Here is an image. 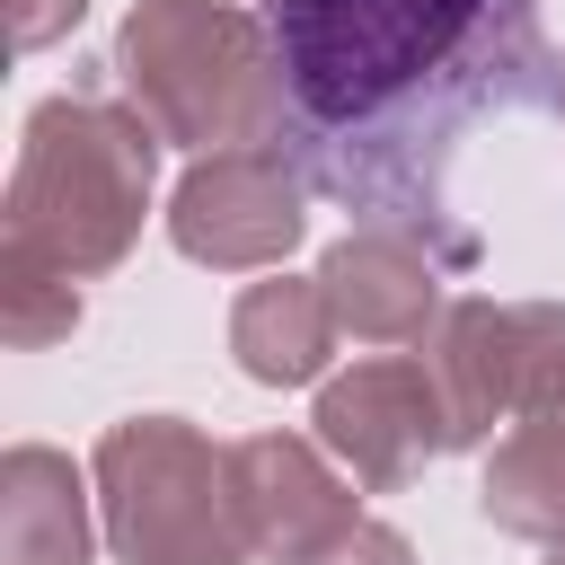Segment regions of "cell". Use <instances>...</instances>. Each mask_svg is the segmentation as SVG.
Masks as SVG:
<instances>
[{
	"instance_id": "cell-1",
	"label": "cell",
	"mask_w": 565,
	"mask_h": 565,
	"mask_svg": "<svg viewBox=\"0 0 565 565\" xmlns=\"http://www.w3.org/2000/svg\"><path fill=\"white\" fill-rule=\"evenodd\" d=\"M282 150L362 230H450V159L556 88L539 0H282Z\"/></svg>"
},
{
	"instance_id": "cell-2",
	"label": "cell",
	"mask_w": 565,
	"mask_h": 565,
	"mask_svg": "<svg viewBox=\"0 0 565 565\" xmlns=\"http://www.w3.org/2000/svg\"><path fill=\"white\" fill-rule=\"evenodd\" d=\"M159 177V132L106 97H44L9 168V247L62 265L71 282L115 274L141 238Z\"/></svg>"
},
{
	"instance_id": "cell-3",
	"label": "cell",
	"mask_w": 565,
	"mask_h": 565,
	"mask_svg": "<svg viewBox=\"0 0 565 565\" xmlns=\"http://www.w3.org/2000/svg\"><path fill=\"white\" fill-rule=\"evenodd\" d=\"M115 79L132 115L177 150L282 141V62L274 18L230 0H141L115 26Z\"/></svg>"
},
{
	"instance_id": "cell-4",
	"label": "cell",
	"mask_w": 565,
	"mask_h": 565,
	"mask_svg": "<svg viewBox=\"0 0 565 565\" xmlns=\"http://www.w3.org/2000/svg\"><path fill=\"white\" fill-rule=\"evenodd\" d=\"M97 521L124 565H247L230 450H212L185 415H124L106 424L97 459Z\"/></svg>"
},
{
	"instance_id": "cell-5",
	"label": "cell",
	"mask_w": 565,
	"mask_h": 565,
	"mask_svg": "<svg viewBox=\"0 0 565 565\" xmlns=\"http://www.w3.org/2000/svg\"><path fill=\"white\" fill-rule=\"evenodd\" d=\"M309 230V177L282 141H247V150H203L177 194H168V238L185 265L212 274H265L300 247Z\"/></svg>"
},
{
	"instance_id": "cell-6",
	"label": "cell",
	"mask_w": 565,
	"mask_h": 565,
	"mask_svg": "<svg viewBox=\"0 0 565 565\" xmlns=\"http://www.w3.org/2000/svg\"><path fill=\"white\" fill-rule=\"evenodd\" d=\"M521 397L512 424L486 441V477H477V512L503 539L556 547L565 539V300H521Z\"/></svg>"
},
{
	"instance_id": "cell-7",
	"label": "cell",
	"mask_w": 565,
	"mask_h": 565,
	"mask_svg": "<svg viewBox=\"0 0 565 565\" xmlns=\"http://www.w3.org/2000/svg\"><path fill=\"white\" fill-rule=\"evenodd\" d=\"M309 433L327 441V459L353 468V486L371 494H397L424 477V459L450 450V424H441V388L424 371V353H371L353 371H335L318 388V415Z\"/></svg>"
},
{
	"instance_id": "cell-8",
	"label": "cell",
	"mask_w": 565,
	"mask_h": 565,
	"mask_svg": "<svg viewBox=\"0 0 565 565\" xmlns=\"http://www.w3.org/2000/svg\"><path fill=\"white\" fill-rule=\"evenodd\" d=\"M230 494H238V530L256 556L291 565L318 539H335L353 521V486L327 468V441L309 433H247L230 441Z\"/></svg>"
},
{
	"instance_id": "cell-9",
	"label": "cell",
	"mask_w": 565,
	"mask_h": 565,
	"mask_svg": "<svg viewBox=\"0 0 565 565\" xmlns=\"http://www.w3.org/2000/svg\"><path fill=\"white\" fill-rule=\"evenodd\" d=\"M318 282L353 344H424L441 327V274L406 230H344L318 256Z\"/></svg>"
},
{
	"instance_id": "cell-10",
	"label": "cell",
	"mask_w": 565,
	"mask_h": 565,
	"mask_svg": "<svg viewBox=\"0 0 565 565\" xmlns=\"http://www.w3.org/2000/svg\"><path fill=\"white\" fill-rule=\"evenodd\" d=\"M521 309H494V300H450L441 327L424 335V371L441 388V424H450V450H486L503 424H512V397H521Z\"/></svg>"
},
{
	"instance_id": "cell-11",
	"label": "cell",
	"mask_w": 565,
	"mask_h": 565,
	"mask_svg": "<svg viewBox=\"0 0 565 565\" xmlns=\"http://www.w3.org/2000/svg\"><path fill=\"white\" fill-rule=\"evenodd\" d=\"M335 309H327V282L318 274H265L230 300V353L256 388H309L327 380V353H335Z\"/></svg>"
},
{
	"instance_id": "cell-12",
	"label": "cell",
	"mask_w": 565,
	"mask_h": 565,
	"mask_svg": "<svg viewBox=\"0 0 565 565\" xmlns=\"http://www.w3.org/2000/svg\"><path fill=\"white\" fill-rule=\"evenodd\" d=\"M88 486L62 450L18 441L0 459V565H88Z\"/></svg>"
},
{
	"instance_id": "cell-13",
	"label": "cell",
	"mask_w": 565,
	"mask_h": 565,
	"mask_svg": "<svg viewBox=\"0 0 565 565\" xmlns=\"http://www.w3.org/2000/svg\"><path fill=\"white\" fill-rule=\"evenodd\" d=\"M71 327H79V282H71L62 265L26 256V247H0V335H9L18 353H44V344H62Z\"/></svg>"
},
{
	"instance_id": "cell-14",
	"label": "cell",
	"mask_w": 565,
	"mask_h": 565,
	"mask_svg": "<svg viewBox=\"0 0 565 565\" xmlns=\"http://www.w3.org/2000/svg\"><path fill=\"white\" fill-rule=\"evenodd\" d=\"M291 565H415V547H406V530H388V521H344L335 539H318L309 556H291Z\"/></svg>"
},
{
	"instance_id": "cell-15",
	"label": "cell",
	"mask_w": 565,
	"mask_h": 565,
	"mask_svg": "<svg viewBox=\"0 0 565 565\" xmlns=\"http://www.w3.org/2000/svg\"><path fill=\"white\" fill-rule=\"evenodd\" d=\"M79 18H88V0H9V35H18V53H44V44H62Z\"/></svg>"
},
{
	"instance_id": "cell-16",
	"label": "cell",
	"mask_w": 565,
	"mask_h": 565,
	"mask_svg": "<svg viewBox=\"0 0 565 565\" xmlns=\"http://www.w3.org/2000/svg\"><path fill=\"white\" fill-rule=\"evenodd\" d=\"M547 565H565V539H556V547H547Z\"/></svg>"
},
{
	"instance_id": "cell-17",
	"label": "cell",
	"mask_w": 565,
	"mask_h": 565,
	"mask_svg": "<svg viewBox=\"0 0 565 565\" xmlns=\"http://www.w3.org/2000/svg\"><path fill=\"white\" fill-rule=\"evenodd\" d=\"M556 124H565V79H556Z\"/></svg>"
},
{
	"instance_id": "cell-18",
	"label": "cell",
	"mask_w": 565,
	"mask_h": 565,
	"mask_svg": "<svg viewBox=\"0 0 565 565\" xmlns=\"http://www.w3.org/2000/svg\"><path fill=\"white\" fill-rule=\"evenodd\" d=\"M265 9H282V0H265Z\"/></svg>"
}]
</instances>
